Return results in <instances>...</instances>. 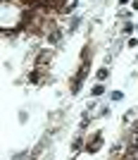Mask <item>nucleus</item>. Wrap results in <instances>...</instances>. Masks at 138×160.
I'll return each instance as SVG.
<instances>
[{
    "label": "nucleus",
    "instance_id": "nucleus-1",
    "mask_svg": "<svg viewBox=\"0 0 138 160\" xmlns=\"http://www.w3.org/2000/svg\"><path fill=\"white\" fill-rule=\"evenodd\" d=\"M100 148V134H95V139H91V143L86 146V151H91V153H95Z\"/></svg>",
    "mask_w": 138,
    "mask_h": 160
},
{
    "label": "nucleus",
    "instance_id": "nucleus-2",
    "mask_svg": "<svg viewBox=\"0 0 138 160\" xmlns=\"http://www.w3.org/2000/svg\"><path fill=\"white\" fill-rule=\"evenodd\" d=\"M105 93V86H95V89H93V96H103Z\"/></svg>",
    "mask_w": 138,
    "mask_h": 160
},
{
    "label": "nucleus",
    "instance_id": "nucleus-3",
    "mask_svg": "<svg viewBox=\"0 0 138 160\" xmlns=\"http://www.w3.org/2000/svg\"><path fill=\"white\" fill-rule=\"evenodd\" d=\"M107 74H110V69H100V72H98V79H105Z\"/></svg>",
    "mask_w": 138,
    "mask_h": 160
},
{
    "label": "nucleus",
    "instance_id": "nucleus-4",
    "mask_svg": "<svg viewBox=\"0 0 138 160\" xmlns=\"http://www.w3.org/2000/svg\"><path fill=\"white\" fill-rule=\"evenodd\" d=\"M112 98H114V100H122V98H124V93H122V91H114V93H112Z\"/></svg>",
    "mask_w": 138,
    "mask_h": 160
},
{
    "label": "nucleus",
    "instance_id": "nucleus-5",
    "mask_svg": "<svg viewBox=\"0 0 138 160\" xmlns=\"http://www.w3.org/2000/svg\"><path fill=\"white\" fill-rule=\"evenodd\" d=\"M122 2H126V0H122Z\"/></svg>",
    "mask_w": 138,
    "mask_h": 160
}]
</instances>
